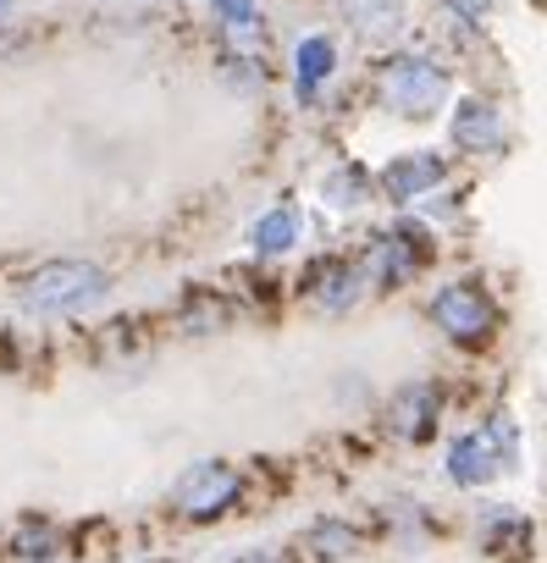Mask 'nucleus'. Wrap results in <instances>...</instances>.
<instances>
[{
	"instance_id": "1a4fd4ad",
	"label": "nucleus",
	"mask_w": 547,
	"mask_h": 563,
	"mask_svg": "<svg viewBox=\"0 0 547 563\" xmlns=\"http://www.w3.org/2000/svg\"><path fill=\"white\" fill-rule=\"evenodd\" d=\"M437 183H442V161H437V155H398V161L382 172V188H387V199H398V205H409V199H420V194H437Z\"/></svg>"
},
{
	"instance_id": "423d86ee",
	"label": "nucleus",
	"mask_w": 547,
	"mask_h": 563,
	"mask_svg": "<svg viewBox=\"0 0 547 563\" xmlns=\"http://www.w3.org/2000/svg\"><path fill=\"white\" fill-rule=\"evenodd\" d=\"M387 420H393V431L404 442H431L437 437V420H442V393L426 387V382H415V387H404L393 398V415Z\"/></svg>"
},
{
	"instance_id": "9d476101",
	"label": "nucleus",
	"mask_w": 547,
	"mask_h": 563,
	"mask_svg": "<svg viewBox=\"0 0 547 563\" xmlns=\"http://www.w3.org/2000/svg\"><path fill=\"white\" fill-rule=\"evenodd\" d=\"M497 470H503V464H497V448L486 442V431H470V437H459V442L448 448V475H453V486H486Z\"/></svg>"
},
{
	"instance_id": "f257e3e1",
	"label": "nucleus",
	"mask_w": 547,
	"mask_h": 563,
	"mask_svg": "<svg viewBox=\"0 0 547 563\" xmlns=\"http://www.w3.org/2000/svg\"><path fill=\"white\" fill-rule=\"evenodd\" d=\"M106 294V271L89 260H45L18 282V305L34 316H67Z\"/></svg>"
},
{
	"instance_id": "4468645a",
	"label": "nucleus",
	"mask_w": 547,
	"mask_h": 563,
	"mask_svg": "<svg viewBox=\"0 0 547 563\" xmlns=\"http://www.w3.org/2000/svg\"><path fill=\"white\" fill-rule=\"evenodd\" d=\"M249 238H254V249H260V254H283V249L299 238V216H294V210H265V216L254 221V232H249Z\"/></svg>"
},
{
	"instance_id": "2eb2a0df",
	"label": "nucleus",
	"mask_w": 547,
	"mask_h": 563,
	"mask_svg": "<svg viewBox=\"0 0 547 563\" xmlns=\"http://www.w3.org/2000/svg\"><path fill=\"white\" fill-rule=\"evenodd\" d=\"M365 194H371V172L365 166H338L327 177V205L332 210H354V205H365Z\"/></svg>"
},
{
	"instance_id": "20e7f679",
	"label": "nucleus",
	"mask_w": 547,
	"mask_h": 563,
	"mask_svg": "<svg viewBox=\"0 0 547 563\" xmlns=\"http://www.w3.org/2000/svg\"><path fill=\"white\" fill-rule=\"evenodd\" d=\"M426 260H431L426 227L404 221V227H393V232H382V238L371 243V254H365V271H360V276L382 282V288H404V282H409Z\"/></svg>"
},
{
	"instance_id": "6e6552de",
	"label": "nucleus",
	"mask_w": 547,
	"mask_h": 563,
	"mask_svg": "<svg viewBox=\"0 0 547 563\" xmlns=\"http://www.w3.org/2000/svg\"><path fill=\"white\" fill-rule=\"evenodd\" d=\"M453 144L470 150V155L497 150V144H503V117H497V106H486V100H459V106H453Z\"/></svg>"
},
{
	"instance_id": "dca6fc26",
	"label": "nucleus",
	"mask_w": 547,
	"mask_h": 563,
	"mask_svg": "<svg viewBox=\"0 0 547 563\" xmlns=\"http://www.w3.org/2000/svg\"><path fill=\"white\" fill-rule=\"evenodd\" d=\"M327 73H332V40H305L299 45V89L310 95Z\"/></svg>"
},
{
	"instance_id": "39448f33",
	"label": "nucleus",
	"mask_w": 547,
	"mask_h": 563,
	"mask_svg": "<svg viewBox=\"0 0 547 563\" xmlns=\"http://www.w3.org/2000/svg\"><path fill=\"white\" fill-rule=\"evenodd\" d=\"M382 84H387V100H393L404 117H431V111L442 106V95H448L442 67H431L426 56H393L387 73H382Z\"/></svg>"
},
{
	"instance_id": "ddd939ff",
	"label": "nucleus",
	"mask_w": 547,
	"mask_h": 563,
	"mask_svg": "<svg viewBox=\"0 0 547 563\" xmlns=\"http://www.w3.org/2000/svg\"><path fill=\"white\" fill-rule=\"evenodd\" d=\"M305 547H310L321 563H338V558L354 552V530H349L343 519H316V525L305 530Z\"/></svg>"
},
{
	"instance_id": "f03ea898",
	"label": "nucleus",
	"mask_w": 547,
	"mask_h": 563,
	"mask_svg": "<svg viewBox=\"0 0 547 563\" xmlns=\"http://www.w3.org/2000/svg\"><path fill=\"white\" fill-rule=\"evenodd\" d=\"M431 321L442 327L448 343L486 349L492 332H497V305L486 299V288H475V282H448V288L431 299Z\"/></svg>"
},
{
	"instance_id": "f8f14e48",
	"label": "nucleus",
	"mask_w": 547,
	"mask_h": 563,
	"mask_svg": "<svg viewBox=\"0 0 547 563\" xmlns=\"http://www.w3.org/2000/svg\"><path fill=\"white\" fill-rule=\"evenodd\" d=\"M530 541V519L525 514H514V508H492L486 519H481V547H492V552H514V547H525Z\"/></svg>"
},
{
	"instance_id": "a211bd4d",
	"label": "nucleus",
	"mask_w": 547,
	"mask_h": 563,
	"mask_svg": "<svg viewBox=\"0 0 547 563\" xmlns=\"http://www.w3.org/2000/svg\"><path fill=\"white\" fill-rule=\"evenodd\" d=\"M221 12H227V29H249V23H254L249 0H221Z\"/></svg>"
},
{
	"instance_id": "0eeeda50",
	"label": "nucleus",
	"mask_w": 547,
	"mask_h": 563,
	"mask_svg": "<svg viewBox=\"0 0 547 563\" xmlns=\"http://www.w3.org/2000/svg\"><path fill=\"white\" fill-rule=\"evenodd\" d=\"M305 294H310V305H321V310L343 316V310H354V305H360V271H354V265H343V260H321V265L305 276Z\"/></svg>"
},
{
	"instance_id": "6ab92c4d",
	"label": "nucleus",
	"mask_w": 547,
	"mask_h": 563,
	"mask_svg": "<svg viewBox=\"0 0 547 563\" xmlns=\"http://www.w3.org/2000/svg\"><path fill=\"white\" fill-rule=\"evenodd\" d=\"M232 563H283L277 552H243V558H232Z\"/></svg>"
},
{
	"instance_id": "7ed1b4c3",
	"label": "nucleus",
	"mask_w": 547,
	"mask_h": 563,
	"mask_svg": "<svg viewBox=\"0 0 547 563\" xmlns=\"http://www.w3.org/2000/svg\"><path fill=\"white\" fill-rule=\"evenodd\" d=\"M238 492H243V481H238V470L227 459H199V464H188L177 475L172 503H177L183 519H221L238 503Z\"/></svg>"
},
{
	"instance_id": "f3484780",
	"label": "nucleus",
	"mask_w": 547,
	"mask_h": 563,
	"mask_svg": "<svg viewBox=\"0 0 547 563\" xmlns=\"http://www.w3.org/2000/svg\"><path fill=\"white\" fill-rule=\"evenodd\" d=\"M51 552H56V536H51V530H23V536H18V558L40 563V558H51Z\"/></svg>"
},
{
	"instance_id": "9b49d317",
	"label": "nucleus",
	"mask_w": 547,
	"mask_h": 563,
	"mask_svg": "<svg viewBox=\"0 0 547 563\" xmlns=\"http://www.w3.org/2000/svg\"><path fill=\"white\" fill-rule=\"evenodd\" d=\"M343 23L360 34V40H393L404 29V0H338Z\"/></svg>"
}]
</instances>
